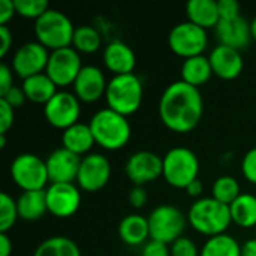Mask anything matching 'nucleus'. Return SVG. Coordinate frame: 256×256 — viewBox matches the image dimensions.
Masks as SVG:
<instances>
[{"instance_id":"obj_45","label":"nucleus","mask_w":256,"mask_h":256,"mask_svg":"<svg viewBox=\"0 0 256 256\" xmlns=\"http://www.w3.org/2000/svg\"><path fill=\"white\" fill-rule=\"evenodd\" d=\"M202 189H204L202 182H201L200 178H196V180H194L184 190H186V194H188L189 196L198 198V200H200V196H201V194H202Z\"/></svg>"},{"instance_id":"obj_8","label":"nucleus","mask_w":256,"mask_h":256,"mask_svg":"<svg viewBox=\"0 0 256 256\" xmlns=\"http://www.w3.org/2000/svg\"><path fill=\"white\" fill-rule=\"evenodd\" d=\"M14 183L22 190H44L50 182L45 159L33 153H21L14 158L9 168Z\"/></svg>"},{"instance_id":"obj_15","label":"nucleus","mask_w":256,"mask_h":256,"mask_svg":"<svg viewBox=\"0 0 256 256\" xmlns=\"http://www.w3.org/2000/svg\"><path fill=\"white\" fill-rule=\"evenodd\" d=\"M50 50L38 40H30L16 48L12 57V70L22 80L45 72Z\"/></svg>"},{"instance_id":"obj_46","label":"nucleus","mask_w":256,"mask_h":256,"mask_svg":"<svg viewBox=\"0 0 256 256\" xmlns=\"http://www.w3.org/2000/svg\"><path fill=\"white\" fill-rule=\"evenodd\" d=\"M242 256H256V237L246 240L242 244Z\"/></svg>"},{"instance_id":"obj_9","label":"nucleus","mask_w":256,"mask_h":256,"mask_svg":"<svg viewBox=\"0 0 256 256\" xmlns=\"http://www.w3.org/2000/svg\"><path fill=\"white\" fill-rule=\"evenodd\" d=\"M168 45L172 52L183 58L201 56L208 45V34L206 28L190 21H182L170 30Z\"/></svg>"},{"instance_id":"obj_49","label":"nucleus","mask_w":256,"mask_h":256,"mask_svg":"<svg viewBox=\"0 0 256 256\" xmlns=\"http://www.w3.org/2000/svg\"><path fill=\"white\" fill-rule=\"evenodd\" d=\"M255 232H256V228H255Z\"/></svg>"},{"instance_id":"obj_17","label":"nucleus","mask_w":256,"mask_h":256,"mask_svg":"<svg viewBox=\"0 0 256 256\" xmlns=\"http://www.w3.org/2000/svg\"><path fill=\"white\" fill-rule=\"evenodd\" d=\"M72 86L75 96L81 102L90 104L105 96L108 81L100 68L94 64H84Z\"/></svg>"},{"instance_id":"obj_21","label":"nucleus","mask_w":256,"mask_h":256,"mask_svg":"<svg viewBox=\"0 0 256 256\" xmlns=\"http://www.w3.org/2000/svg\"><path fill=\"white\" fill-rule=\"evenodd\" d=\"M118 236L122 242L128 246L146 244L150 238L148 219L138 213L124 216L118 224Z\"/></svg>"},{"instance_id":"obj_32","label":"nucleus","mask_w":256,"mask_h":256,"mask_svg":"<svg viewBox=\"0 0 256 256\" xmlns=\"http://www.w3.org/2000/svg\"><path fill=\"white\" fill-rule=\"evenodd\" d=\"M20 219L16 200H14L8 192L0 194V232H9Z\"/></svg>"},{"instance_id":"obj_37","label":"nucleus","mask_w":256,"mask_h":256,"mask_svg":"<svg viewBox=\"0 0 256 256\" xmlns=\"http://www.w3.org/2000/svg\"><path fill=\"white\" fill-rule=\"evenodd\" d=\"M141 256H171V249L170 244L158 242V240H148L144 248Z\"/></svg>"},{"instance_id":"obj_35","label":"nucleus","mask_w":256,"mask_h":256,"mask_svg":"<svg viewBox=\"0 0 256 256\" xmlns=\"http://www.w3.org/2000/svg\"><path fill=\"white\" fill-rule=\"evenodd\" d=\"M242 172L249 183L256 184V146L244 153L242 159Z\"/></svg>"},{"instance_id":"obj_25","label":"nucleus","mask_w":256,"mask_h":256,"mask_svg":"<svg viewBox=\"0 0 256 256\" xmlns=\"http://www.w3.org/2000/svg\"><path fill=\"white\" fill-rule=\"evenodd\" d=\"M22 90L26 93L27 100H32L34 104H42L45 105L58 90L56 82L45 74H36L33 76H28L22 80Z\"/></svg>"},{"instance_id":"obj_31","label":"nucleus","mask_w":256,"mask_h":256,"mask_svg":"<svg viewBox=\"0 0 256 256\" xmlns=\"http://www.w3.org/2000/svg\"><path fill=\"white\" fill-rule=\"evenodd\" d=\"M242 195L240 183L232 176H220L212 186V196L226 206L232 204Z\"/></svg>"},{"instance_id":"obj_47","label":"nucleus","mask_w":256,"mask_h":256,"mask_svg":"<svg viewBox=\"0 0 256 256\" xmlns=\"http://www.w3.org/2000/svg\"><path fill=\"white\" fill-rule=\"evenodd\" d=\"M250 32H252V39L256 40V16L250 21Z\"/></svg>"},{"instance_id":"obj_40","label":"nucleus","mask_w":256,"mask_h":256,"mask_svg":"<svg viewBox=\"0 0 256 256\" xmlns=\"http://www.w3.org/2000/svg\"><path fill=\"white\" fill-rule=\"evenodd\" d=\"M128 200H129V204L135 208H141L147 204V190L144 186H134L130 190H129V195H128Z\"/></svg>"},{"instance_id":"obj_10","label":"nucleus","mask_w":256,"mask_h":256,"mask_svg":"<svg viewBox=\"0 0 256 256\" xmlns=\"http://www.w3.org/2000/svg\"><path fill=\"white\" fill-rule=\"evenodd\" d=\"M80 114H81V100L75 96V93L66 90H58L44 105L45 120L51 126L62 130L78 123Z\"/></svg>"},{"instance_id":"obj_34","label":"nucleus","mask_w":256,"mask_h":256,"mask_svg":"<svg viewBox=\"0 0 256 256\" xmlns=\"http://www.w3.org/2000/svg\"><path fill=\"white\" fill-rule=\"evenodd\" d=\"M171 256H200L201 250L189 237H180L170 244Z\"/></svg>"},{"instance_id":"obj_36","label":"nucleus","mask_w":256,"mask_h":256,"mask_svg":"<svg viewBox=\"0 0 256 256\" xmlns=\"http://www.w3.org/2000/svg\"><path fill=\"white\" fill-rule=\"evenodd\" d=\"M15 122V108H12L6 100L0 99V135H6L8 130L14 126Z\"/></svg>"},{"instance_id":"obj_38","label":"nucleus","mask_w":256,"mask_h":256,"mask_svg":"<svg viewBox=\"0 0 256 256\" xmlns=\"http://www.w3.org/2000/svg\"><path fill=\"white\" fill-rule=\"evenodd\" d=\"M218 9L220 20H230L240 16V3L237 0H218Z\"/></svg>"},{"instance_id":"obj_26","label":"nucleus","mask_w":256,"mask_h":256,"mask_svg":"<svg viewBox=\"0 0 256 256\" xmlns=\"http://www.w3.org/2000/svg\"><path fill=\"white\" fill-rule=\"evenodd\" d=\"M20 219L33 222L40 219L46 212V195L44 190H26L16 200Z\"/></svg>"},{"instance_id":"obj_48","label":"nucleus","mask_w":256,"mask_h":256,"mask_svg":"<svg viewBox=\"0 0 256 256\" xmlns=\"http://www.w3.org/2000/svg\"><path fill=\"white\" fill-rule=\"evenodd\" d=\"M6 146V135H0V147L3 148Z\"/></svg>"},{"instance_id":"obj_14","label":"nucleus","mask_w":256,"mask_h":256,"mask_svg":"<svg viewBox=\"0 0 256 256\" xmlns=\"http://www.w3.org/2000/svg\"><path fill=\"white\" fill-rule=\"evenodd\" d=\"M45 195L48 213L60 219L74 216L81 206V189L75 183H50Z\"/></svg>"},{"instance_id":"obj_43","label":"nucleus","mask_w":256,"mask_h":256,"mask_svg":"<svg viewBox=\"0 0 256 256\" xmlns=\"http://www.w3.org/2000/svg\"><path fill=\"white\" fill-rule=\"evenodd\" d=\"M12 32L8 26H0V57H4L12 46Z\"/></svg>"},{"instance_id":"obj_6","label":"nucleus","mask_w":256,"mask_h":256,"mask_svg":"<svg viewBox=\"0 0 256 256\" xmlns=\"http://www.w3.org/2000/svg\"><path fill=\"white\" fill-rule=\"evenodd\" d=\"M162 177L165 182L177 189H186L194 180L200 178V159L194 150L178 146L170 148L164 158Z\"/></svg>"},{"instance_id":"obj_12","label":"nucleus","mask_w":256,"mask_h":256,"mask_svg":"<svg viewBox=\"0 0 256 256\" xmlns=\"http://www.w3.org/2000/svg\"><path fill=\"white\" fill-rule=\"evenodd\" d=\"M111 178V162L100 153H88L81 159L76 184L84 192L104 189Z\"/></svg>"},{"instance_id":"obj_18","label":"nucleus","mask_w":256,"mask_h":256,"mask_svg":"<svg viewBox=\"0 0 256 256\" xmlns=\"http://www.w3.org/2000/svg\"><path fill=\"white\" fill-rule=\"evenodd\" d=\"M214 32L219 44L236 48L238 51L246 48L252 39L250 21H248L243 15L230 20H220L214 27Z\"/></svg>"},{"instance_id":"obj_33","label":"nucleus","mask_w":256,"mask_h":256,"mask_svg":"<svg viewBox=\"0 0 256 256\" xmlns=\"http://www.w3.org/2000/svg\"><path fill=\"white\" fill-rule=\"evenodd\" d=\"M14 3L20 16L32 18L34 21L50 9L46 0H14Z\"/></svg>"},{"instance_id":"obj_16","label":"nucleus","mask_w":256,"mask_h":256,"mask_svg":"<svg viewBox=\"0 0 256 256\" xmlns=\"http://www.w3.org/2000/svg\"><path fill=\"white\" fill-rule=\"evenodd\" d=\"M81 159H82L81 156L69 152L64 147H58V148L52 150L45 159L50 183H74V182H76Z\"/></svg>"},{"instance_id":"obj_27","label":"nucleus","mask_w":256,"mask_h":256,"mask_svg":"<svg viewBox=\"0 0 256 256\" xmlns=\"http://www.w3.org/2000/svg\"><path fill=\"white\" fill-rule=\"evenodd\" d=\"M232 222L242 228H256V195L242 192V195L230 204Z\"/></svg>"},{"instance_id":"obj_22","label":"nucleus","mask_w":256,"mask_h":256,"mask_svg":"<svg viewBox=\"0 0 256 256\" xmlns=\"http://www.w3.org/2000/svg\"><path fill=\"white\" fill-rule=\"evenodd\" d=\"M62 147L68 148L69 152L84 158L86 154H88L96 141L90 129V124L78 122L62 132Z\"/></svg>"},{"instance_id":"obj_23","label":"nucleus","mask_w":256,"mask_h":256,"mask_svg":"<svg viewBox=\"0 0 256 256\" xmlns=\"http://www.w3.org/2000/svg\"><path fill=\"white\" fill-rule=\"evenodd\" d=\"M186 15L188 21L206 30L214 28L220 21L216 0H189L186 3Z\"/></svg>"},{"instance_id":"obj_39","label":"nucleus","mask_w":256,"mask_h":256,"mask_svg":"<svg viewBox=\"0 0 256 256\" xmlns=\"http://www.w3.org/2000/svg\"><path fill=\"white\" fill-rule=\"evenodd\" d=\"M0 99L6 100L12 108H20V106L27 100V98H26V93H24L22 87H16V86H14V87L6 93V94L0 96Z\"/></svg>"},{"instance_id":"obj_13","label":"nucleus","mask_w":256,"mask_h":256,"mask_svg":"<svg viewBox=\"0 0 256 256\" xmlns=\"http://www.w3.org/2000/svg\"><path fill=\"white\" fill-rule=\"evenodd\" d=\"M162 158L150 150H138L132 153L124 164V172L135 186H144L154 182L162 177Z\"/></svg>"},{"instance_id":"obj_1","label":"nucleus","mask_w":256,"mask_h":256,"mask_svg":"<svg viewBox=\"0 0 256 256\" xmlns=\"http://www.w3.org/2000/svg\"><path fill=\"white\" fill-rule=\"evenodd\" d=\"M204 114V100L200 88L174 81L162 93L159 100V117L172 132L188 134L194 130Z\"/></svg>"},{"instance_id":"obj_2","label":"nucleus","mask_w":256,"mask_h":256,"mask_svg":"<svg viewBox=\"0 0 256 256\" xmlns=\"http://www.w3.org/2000/svg\"><path fill=\"white\" fill-rule=\"evenodd\" d=\"M88 124L96 144L110 152L123 148L132 136V126L128 117L108 106L96 111Z\"/></svg>"},{"instance_id":"obj_5","label":"nucleus","mask_w":256,"mask_h":256,"mask_svg":"<svg viewBox=\"0 0 256 256\" xmlns=\"http://www.w3.org/2000/svg\"><path fill=\"white\" fill-rule=\"evenodd\" d=\"M75 26L72 20L58 9H48L34 21L36 40L50 51L72 46Z\"/></svg>"},{"instance_id":"obj_44","label":"nucleus","mask_w":256,"mask_h":256,"mask_svg":"<svg viewBox=\"0 0 256 256\" xmlns=\"http://www.w3.org/2000/svg\"><path fill=\"white\" fill-rule=\"evenodd\" d=\"M12 255V242L6 232H0V256Z\"/></svg>"},{"instance_id":"obj_20","label":"nucleus","mask_w":256,"mask_h":256,"mask_svg":"<svg viewBox=\"0 0 256 256\" xmlns=\"http://www.w3.org/2000/svg\"><path fill=\"white\" fill-rule=\"evenodd\" d=\"M104 64L114 75L134 74L136 66V56L134 50L123 40H112L104 48Z\"/></svg>"},{"instance_id":"obj_30","label":"nucleus","mask_w":256,"mask_h":256,"mask_svg":"<svg viewBox=\"0 0 256 256\" xmlns=\"http://www.w3.org/2000/svg\"><path fill=\"white\" fill-rule=\"evenodd\" d=\"M72 46L81 54H92L96 52L102 46V36L99 30L93 26H78L74 33Z\"/></svg>"},{"instance_id":"obj_19","label":"nucleus","mask_w":256,"mask_h":256,"mask_svg":"<svg viewBox=\"0 0 256 256\" xmlns=\"http://www.w3.org/2000/svg\"><path fill=\"white\" fill-rule=\"evenodd\" d=\"M213 74L222 80H236L243 72V56L242 51L219 44L208 56Z\"/></svg>"},{"instance_id":"obj_42","label":"nucleus","mask_w":256,"mask_h":256,"mask_svg":"<svg viewBox=\"0 0 256 256\" xmlns=\"http://www.w3.org/2000/svg\"><path fill=\"white\" fill-rule=\"evenodd\" d=\"M15 14L16 9L14 0H0V26H8Z\"/></svg>"},{"instance_id":"obj_11","label":"nucleus","mask_w":256,"mask_h":256,"mask_svg":"<svg viewBox=\"0 0 256 256\" xmlns=\"http://www.w3.org/2000/svg\"><path fill=\"white\" fill-rule=\"evenodd\" d=\"M82 66L80 52L74 46H66L50 51L45 74L56 82L57 87H68L74 84Z\"/></svg>"},{"instance_id":"obj_24","label":"nucleus","mask_w":256,"mask_h":256,"mask_svg":"<svg viewBox=\"0 0 256 256\" xmlns=\"http://www.w3.org/2000/svg\"><path fill=\"white\" fill-rule=\"evenodd\" d=\"M180 72H182V81L200 88L212 78L213 68H212L210 58L201 54V56L184 58L182 63Z\"/></svg>"},{"instance_id":"obj_41","label":"nucleus","mask_w":256,"mask_h":256,"mask_svg":"<svg viewBox=\"0 0 256 256\" xmlns=\"http://www.w3.org/2000/svg\"><path fill=\"white\" fill-rule=\"evenodd\" d=\"M14 87V75L12 68L2 63L0 64V96L6 94Z\"/></svg>"},{"instance_id":"obj_4","label":"nucleus","mask_w":256,"mask_h":256,"mask_svg":"<svg viewBox=\"0 0 256 256\" xmlns=\"http://www.w3.org/2000/svg\"><path fill=\"white\" fill-rule=\"evenodd\" d=\"M105 99L108 108L130 116L136 112L144 99V86L136 74L114 75L106 86Z\"/></svg>"},{"instance_id":"obj_28","label":"nucleus","mask_w":256,"mask_h":256,"mask_svg":"<svg viewBox=\"0 0 256 256\" xmlns=\"http://www.w3.org/2000/svg\"><path fill=\"white\" fill-rule=\"evenodd\" d=\"M33 256H81L78 244L69 237H50L39 243Z\"/></svg>"},{"instance_id":"obj_7","label":"nucleus","mask_w":256,"mask_h":256,"mask_svg":"<svg viewBox=\"0 0 256 256\" xmlns=\"http://www.w3.org/2000/svg\"><path fill=\"white\" fill-rule=\"evenodd\" d=\"M150 226V240H158L166 244L183 237L188 225V216L172 204H160L147 216Z\"/></svg>"},{"instance_id":"obj_29","label":"nucleus","mask_w":256,"mask_h":256,"mask_svg":"<svg viewBox=\"0 0 256 256\" xmlns=\"http://www.w3.org/2000/svg\"><path fill=\"white\" fill-rule=\"evenodd\" d=\"M200 256H242V244L232 236L220 234L204 243Z\"/></svg>"},{"instance_id":"obj_3","label":"nucleus","mask_w":256,"mask_h":256,"mask_svg":"<svg viewBox=\"0 0 256 256\" xmlns=\"http://www.w3.org/2000/svg\"><path fill=\"white\" fill-rule=\"evenodd\" d=\"M188 222L196 232L210 238L226 234V230L232 224V218L230 206L214 200L213 196H204L190 206Z\"/></svg>"}]
</instances>
